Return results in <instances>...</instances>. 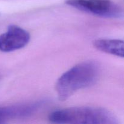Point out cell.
<instances>
[{"label": "cell", "instance_id": "cell-5", "mask_svg": "<svg viewBox=\"0 0 124 124\" xmlns=\"http://www.w3.org/2000/svg\"><path fill=\"white\" fill-rule=\"evenodd\" d=\"M41 105V102H35L0 107V124L6 123L7 121L12 119L21 118L31 116L38 110Z\"/></svg>", "mask_w": 124, "mask_h": 124}, {"label": "cell", "instance_id": "cell-1", "mask_svg": "<svg viewBox=\"0 0 124 124\" xmlns=\"http://www.w3.org/2000/svg\"><path fill=\"white\" fill-rule=\"evenodd\" d=\"M99 71L96 62L88 61L76 64L65 71L56 84V92L59 100H67L77 91L93 85L98 79Z\"/></svg>", "mask_w": 124, "mask_h": 124}, {"label": "cell", "instance_id": "cell-2", "mask_svg": "<svg viewBox=\"0 0 124 124\" xmlns=\"http://www.w3.org/2000/svg\"><path fill=\"white\" fill-rule=\"evenodd\" d=\"M50 122L56 124H117L113 113L106 109L93 107H76L56 110L48 116Z\"/></svg>", "mask_w": 124, "mask_h": 124}, {"label": "cell", "instance_id": "cell-6", "mask_svg": "<svg viewBox=\"0 0 124 124\" xmlns=\"http://www.w3.org/2000/svg\"><path fill=\"white\" fill-rule=\"evenodd\" d=\"M93 46L98 50L108 54L121 58L124 56V44L122 40L99 39L93 42Z\"/></svg>", "mask_w": 124, "mask_h": 124}, {"label": "cell", "instance_id": "cell-3", "mask_svg": "<svg viewBox=\"0 0 124 124\" xmlns=\"http://www.w3.org/2000/svg\"><path fill=\"white\" fill-rule=\"evenodd\" d=\"M65 4L82 12L98 16L119 18L123 16V10L110 0H66Z\"/></svg>", "mask_w": 124, "mask_h": 124}, {"label": "cell", "instance_id": "cell-4", "mask_svg": "<svg viewBox=\"0 0 124 124\" xmlns=\"http://www.w3.org/2000/svg\"><path fill=\"white\" fill-rule=\"evenodd\" d=\"M30 39L27 31L18 25H11L0 35V51L10 52L21 49L28 44Z\"/></svg>", "mask_w": 124, "mask_h": 124}]
</instances>
